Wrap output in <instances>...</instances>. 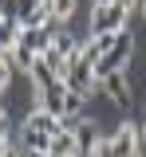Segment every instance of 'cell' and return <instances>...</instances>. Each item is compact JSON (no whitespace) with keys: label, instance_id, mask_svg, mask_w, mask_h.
<instances>
[{"label":"cell","instance_id":"cell-20","mask_svg":"<svg viewBox=\"0 0 146 157\" xmlns=\"http://www.w3.org/2000/svg\"><path fill=\"white\" fill-rule=\"evenodd\" d=\"M47 157H51V153H47Z\"/></svg>","mask_w":146,"mask_h":157},{"label":"cell","instance_id":"cell-18","mask_svg":"<svg viewBox=\"0 0 146 157\" xmlns=\"http://www.w3.org/2000/svg\"><path fill=\"white\" fill-rule=\"evenodd\" d=\"M142 126H146V106H142Z\"/></svg>","mask_w":146,"mask_h":157},{"label":"cell","instance_id":"cell-19","mask_svg":"<svg viewBox=\"0 0 146 157\" xmlns=\"http://www.w3.org/2000/svg\"><path fill=\"white\" fill-rule=\"evenodd\" d=\"M0 106H4V102H0Z\"/></svg>","mask_w":146,"mask_h":157},{"label":"cell","instance_id":"cell-5","mask_svg":"<svg viewBox=\"0 0 146 157\" xmlns=\"http://www.w3.org/2000/svg\"><path fill=\"white\" fill-rule=\"evenodd\" d=\"M99 90H103L119 110H130V102H134V90H130V78H126V71H111V75L99 82Z\"/></svg>","mask_w":146,"mask_h":157},{"label":"cell","instance_id":"cell-11","mask_svg":"<svg viewBox=\"0 0 146 157\" xmlns=\"http://www.w3.org/2000/svg\"><path fill=\"white\" fill-rule=\"evenodd\" d=\"M47 4H51V20L55 24H67L75 16V8H79V0H47Z\"/></svg>","mask_w":146,"mask_h":157},{"label":"cell","instance_id":"cell-15","mask_svg":"<svg viewBox=\"0 0 146 157\" xmlns=\"http://www.w3.org/2000/svg\"><path fill=\"white\" fill-rule=\"evenodd\" d=\"M138 12H142V20H146V0H138Z\"/></svg>","mask_w":146,"mask_h":157},{"label":"cell","instance_id":"cell-2","mask_svg":"<svg viewBox=\"0 0 146 157\" xmlns=\"http://www.w3.org/2000/svg\"><path fill=\"white\" fill-rule=\"evenodd\" d=\"M20 145H24V153H51V134L43 130V110L40 106H32V114L24 118V126H20Z\"/></svg>","mask_w":146,"mask_h":157},{"label":"cell","instance_id":"cell-4","mask_svg":"<svg viewBox=\"0 0 146 157\" xmlns=\"http://www.w3.org/2000/svg\"><path fill=\"white\" fill-rule=\"evenodd\" d=\"M111 157H142V145H138V122H119L115 134H111Z\"/></svg>","mask_w":146,"mask_h":157},{"label":"cell","instance_id":"cell-8","mask_svg":"<svg viewBox=\"0 0 146 157\" xmlns=\"http://www.w3.org/2000/svg\"><path fill=\"white\" fill-rule=\"evenodd\" d=\"M51 157H79V137L75 130H59L51 137Z\"/></svg>","mask_w":146,"mask_h":157},{"label":"cell","instance_id":"cell-3","mask_svg":"<svg viewBox=\"0 0 146 157\" xmlns=\"http://www.w3.org/2000/svg\"><path fill=\"white\" fill-rule=\"evenodd\" d=\"M130 55H134V36L130 32H119V39H115V47L107 51L99 63H95V78L103 82L111 71H126V63H130Z\"/></svg>","mask_w":146,"mask_h":157},{"label":"cell","instance_id":"cell-7","mask_svg":"<svg viewBox=\"0 0 146 157\" xmlns=\"http://www.w3.org/2000/svg\"><path fill=\"white\" fill-rule=\"evenodd\" d=\"M20 43L32 47L36 55H47L51 43H55V28H24V32H20Z\"/></svg>","mask_w":146,"mask_h":157},{"label":"cell","instance_id":"cell-14","mask_svg":"<svg viewBox=\"0 0 146 157\" xmlns=\"http://www.w3.org/2000/svg\"><path fill=\"white\" fill-rule=\"evenodd\" d=\"M4 137H12V130H8V110L0 106V141H4Z\"/></svg>","mask_w":146,"mask_h":157},{"label":"cell","instance_id":"cell-1","mask_svg":"<svg viewBox=\"0 0 146 157\" xmlns=\"http://www.w3.org/2000/svg\"><path fill=\"white\" fill-rule=\"evenodd\" d=\"M130 8L126 4H95L91 8V36H119L126 32Z\"/></svg>","mask_w":146,"mask_h":157},{"label":"cell","instance_id":"cell-16","mask_svg":"<svg viewBox=\"0 0 146 157\" xmlns=\"http://www.w3.org/2000/svg\"><path fill=\"white\" fill-rule=\"evenodd\" d=\"M95 4H123V0H95Z\"/></svg>","mask_w":146,"mask_h":157},{"label":"cell","instance_id":"cell-13","mask_svg":"<svg viewBox=\"0 0 146 157\" xmlns=\"http://www.w3.org/2000/svg\"><path fill=\"white\" fill-rule=\"evenodd\" d=\"M0 157H28V153H24V145H20V137H16V134L0 141Z\"/></svg>","mask_w":146,"mask_h":157},{"label":"cell","instance_id":"cell-12","mask_svg":"<svg viewBox=\"0 0 146 157\" xmlns=\"http://www.w3.org/2000/svg\"><path fill=\"white\" fill-rule=\"evenodd\" d=\"M28 75H32V90H43V86H51V82H55V75L47 71V63H43V59L28 71Z\"/></svg>","mask_w":146,"mask_h":157},{"label":"cell","instance_id":"cell-9","mask_svg":"<svg viewBox=\"0 0 146 157\" xmlns=\"http://www.w3.org/2000/svg\"><path fill=\"white\" fill-rule=\"evenodd\" d=\"M20 32H24L20 20H0V55H8V51L20 43Z\"/></svg>","mask_w":146,"mask_h":157},{"label":"cell","instance_id":"cell-6","mask_svg":"<svg viewBox=\"0 0 146 157\" xmlns=\"http://www.w3.org/2000/svg\"><path fill=\"white\" fill-rule=\"evenodd\" d=\"M36 106H40V110H47V114H55V118H67V82H63V78H55L51 86L36 90Z\"/></svg>","mask_w":146,"mask_h":157},{"label":"cell","instance_id":"cell-10","mask_svg":"<svg viewBox=\"0 0 146 157\" xmlns=\"http://www.w3.org/2000/svg\"><path fill=\"white\" fill-rule=\"evenodd\" d=\"M36 63H40V55H36L32 47H24V43H16V47H12V71H24V75H28Z\"/></svg>","mask_w":146,"mask_h":157},{"label":"cell","instance_id":"cell-17","mask_svg":"<svg viewBox=\"0 0 146 157\" xmlns=\"http://www.w3.org/2000/svg\"><path fill=\"white\" fill-rule=\"evenodd\" d=\"M28 157H47V153H28Z\"/></svg>","mask_w":146,"mask_h":157}]
</instances>
